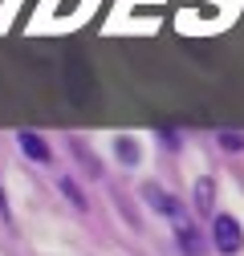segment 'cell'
<instances>
[{"label": "cell", "instance_id": "1", "mask_svg": "<svg viewBox=\"0 0 244 256\" xmlns=\"http://www.w3.org/2000/svg\"><path fill=\"white\" fill-rule=\"evenodd\" d=\"M212 244H216L224 256H236L244 248V232H240V224L232 216H216L212 220Z\"/></svg>", "mask_w": 244, "mask_h": 256}, {"label": "cell", "instance_id": "2", "mask_svg": "<svg viewBox=\"0 0 244 256\" xmlns=\"http://www.w3.org/2000/svg\"><path fill=\"white\" fill-rule=\"evenodd\" d=\"M171 224H175V236H179L183 252H188V256H200V252H204V244H200V232L192 228L188 212H175V216H171Z\"/></svg>", "mask_w": 244, "mask_h": 256}, {"label": "cell", "instance_id": "3", "mask_svg": "<svg viewBox=\"0 0 244 256\" xmlns=\"http://www.w3.org/2000/svg\"><path fill=\"white\" fill-rule=\"evenodd\" d=\"M16 142H20V150L33 158V163H49V146H45L33 130H20V134H16Z\"/></svg>", "mask_w": 244, "mask_h": 256}, {"label": "cell", "instance_id": "4", "mask_svg": "<svg viewBox=\"0 0 244 256\" xmlns=\"http://www.w3.org/2000/svg\"><path fill=\"white\" fill-rule=\"evenodd\" d=\"M212 204H216V187H212V179H200L196 183V208H200V216H208Z\"/></svg>", "mask_w": 244, "mask_h": 256}, {"label": "cell", "instance_id": "5", "mask_svg": "<svg viewBox=\"0 0 244 256\" xmlns=\"http://www.w3.org/2000/svg\"><path fill=\"white\" fill-rule=\"evenodd\" d=\"M114 150H118V158H122L126 167H134V163H138V146H134L130 138H118V142H114Z\"/></svg>", "mask_w": 244, "mask_h": 256}, {"label": "cell", "instance_id": "6", "mask_svg": "<svg viewBox=\"0 0 244 256\" xmlns=\"http://www.w3.org/2000/svg\"><path fill=\"white\" fill-rule=\"evenodd\" d=\"M61 191H66V196H70V200H74L78 208H86V200H82V191L74 187V179H61Z\"/></svg>", "mask_w": 244, "mask_h": 256}, {"label": "cell", "instance_id": "7", "mask_svg": "<svg viewBox=\"0 0 244 256\" xmlns=\"http://www.w3.org/2000/svg\"><path fill=\"white\" fill-rule=\"evenodd\" d=\"M220 142H224V150H244V138L240 134H220Z\"/></svg>", "mask_w": 244, "mask_h": 256}]
</instances>
